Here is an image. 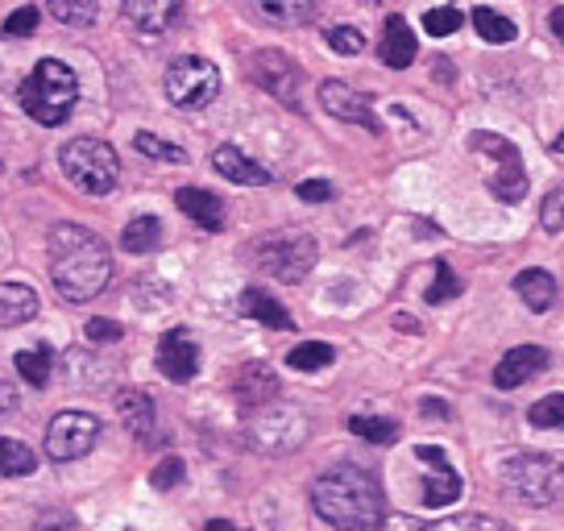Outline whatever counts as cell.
I'll return each instance as SVG.
<instances>
[{
	"mask_svg": "<svg viewBox=\"0 0 564 531\" xmlns=\"http://www.w3.org/2000/svg\"><path fill=\"white\" fill-rule=\"evenodd\" d=\"M241 316L258 319V324H265V328H279V333H291L295 328V319L286 316V307H282L274 295H265V291H258V286H249V291H241Z\"/></svg>",
	"mask_w": 564,
	"mask_h": 531,
	"instance_id": "21",
	"label": "cell"
},
{
	"mask_svg": "<svg viewBox=\"0 0 564 531\" xmlns=\"http://www.w3.org/2000/svg\"><path fill=\"white\" fill-rule=\"evenodd\" d=\"M175 204H178V213L192 216L199 229L220 232V225H225V204H220V195L204 192V187H178Z\"/></svg>",
	"mask_w": 564,
	"mask_h": 531,
	"instance_id": "20",
	"label": "cell"
},
{
	"mask_svg": "<svg viewBox=\"0 0 564 531\" xmlns=\"http://www.w3.org/2000/svg\"><path fill=\"white\" fill-rule=\"evenodd\" d=\"M547 370V354L540 349V345H519V349H511V354L498 361V370H494V387L498 390H514L523 387V382H531L535 373Z\"/></svg>",
	"mask_w": 564,
	"mask_h": 531,
	"instance_id": "16",
	"label": "cell"
},
{
	"mask_svg": "<svg viewBox=\"0 0 564 531\" xmlns=\"http://www.w3.org/2000/svg\"><path fill=\"white\" fill-rule=\"evenodd\" d=\"M423 411H427V415H448V408H444V403H432V399L423 403Z\"/></svg>",
	"mask_w": 564,
	"mask_h": 531,
	"instance_id": "45",
	"label": "cell"
},
{
	"mask_svg": "<svg viewBox=\"0 0 564 531\" xmlns=\"http://www.w3.org/2000/svg\"><path fill=\"white\" fill-rule=\"evenodd\" d=\"M295 195L307 199V204H328V199H333V183H324V178H303L300 187H295Z\"/></svg>",
	"mask_w": 564,
	"mask_h": 531,
	"instance_id": "42",
	"label": "cell"
},
{
	"mask_svg": "<svg viewBox=\"0 0 564 531\" xmlns=\"http://www.w3.org/2000/svg\"><path fill=\"white\" fill-rule=\"evenodd\" d=\"M37 316V291L25 283H0V324H25Z\"/></svg>",
	"mask_w": 564,
	"mask_h": 531,
	"instance_id": "23",
	"label": "cell"
},
{
	"mask_svg": "<svg viewBox=\"0 0 564 531\" xmlns=\"http://www.w3.org/2000/svg\"><path fill=\"white\" fill-rule=\"evenodd\" d=\"M154 361H159L166 382H192L195 370H199V345L187 328H171V333H162Z\"/></svg>",
	"mask_w": 564,
	"mask_h": 531,
	"instance_id": "14",
	"label": "cell"
},
{
	"mask_svg": "<svg viewBox=\"0 0 564 531\" xmlns=\"http://www.w3.org/2000/svg\"><path fill=\"white\" fill-rule=\"evenodd\" d=\"M37 30V9L34 4H25V9H18V13H9V21H4V34L9 37H30Z\"/></svg>",
	"mask_w": 564,
	"mask_h": 531,
	"instance_id": "40",
	"label": "cell"
},
{
	"mask_svg": "<svg viewBox=\"0 0 564 531\" xmlns=\"http://www.w3.org/2000/svg\"><path fill=\"white\" fill-rule=\"evenodd\" d=\"M253 9L270 25H307L316 18L319 0H253Z\"/></svg>",
	"mask_w": 564,
	"mask_h": 531,
	"instance_id": "24",
	"label": "cell"
},
{
	"mask_svg": "<svg viewBox=\"0 0 564 531\" xmlns=\"http://www.w3.org/2000/svg\"><path fill=\"white\" fill-rule=\"evenodd\" d=\"M117 415L138 441H150V432H154V399L145 390H121L117 394Z\"/></svg>",
	"mask_w": 564,
	"mask_h": 531,
	"instance_id": "22",
	"label": "cell"
},
{
	"mask_svg": "<svg viewBox=\"0 0 564 531\" xmlns=\"http://www.w3.org/2000/svg\"><path fill=\"white\" fill-rule=\"evenodd\" d=\"M121 9L124 21L141 37H162L166 30H175V21L183 18V0H124Z\"/></svg>",
	"mask_w": 564,
	"mask_h": 531,
	"instance_id": "15",
	"label": "cell"
},
{
	"mask_svg": "<svg viewBox=\"0 0 564 531\" xmlns=\"http://www.w3.org/2000/svg\"><path fill=\"white\" fill-rule=\"evenodd\" d=\"M183 478H187V465H183L178 457H166L162 465H154V474H150L154 490H175Z\"/></svg>",
	"mask_w": 564,
	"mask_h": 531,
	"instance_id": "39",
	"label": "cell"
},
{
	"mask_svg": "<svg viewBox=\"0 0 564 531\" xmlns=\"http://www.w3.org/2000/svg\"><path fill=\"white\" fill-rule=\"evenodd\" d=\"M34 465H37V457L30 444L0 436V478H30Z\"/></svg>",
	"mask_w": 564,
	"mask_h": 531,
	"instance_id": "26",
	"label": "cell"
},
{
	"mask_svg": "<svg viewBox=\"0 0 564 531\" xmlns=\"http://www.w3.org/2000/svg\"><path fill=\"white\" fill-rule=\"evenodd\" d=\"M540 225H544V232L564 229V183L556 192H547V199L540 204Z\"/></svg>",
	"mask_w": 564,
	"mask_h": 531,
	"instance_id": "38",
	"label": "cell"
},
{
	"mask_svg": "<svg viewBox=\"0 0 564 531\" xmlns=\"http://www.w3.org/2000/svg\"><path fill=\"white\" fill-rule=\"evenodd\" d=\"M96 441H100V420L91 411H58L46 424V457L51 460L88 457Z\"/></svg>",
	"mask_w": 564,
	"mask_h": 531,
	"instance_id": "10",
	"label": "cell"
},
{
	"mask_svg": "<svg viewBox=\"0 0 564 531\" xmlns=\"http://www.w3.org/2000/svg\"><path fill=\"white\" fill-rule=\"evenodd\" d=\"M531 427H561L564 424V394H547L528 411Z\"/></svg>",
	"mask_w": 564,
	"mask_h": 531,
	"instance_id": "35",
	"label": "cell"
},
{
	"mask_svg": "<svg viewBox=\"0 0 564 531\" xmlns=\"http://www.w3.org/2000/svg\"><path fill=\"white\" fill-rule=\"evenodd\" d=\"M13 366H18L21 382H30L34 390H42L51 382V349H21L13 357Z\"/></svg>",
	"mask_w": 564,
	"mask_h": 531,
	"instance_id": "31",
	"label": "cell"
},
{
	"mask_svg": "<svg viewBox=\"0 0 564 531\" xmlns=\"http://www.w3.org/2000/svg\"><path fill=\"white\" fill-rule=\"evenodd\" d=\"M21 408V394L18 387H9V382H0V420H9L13 411Z\"/></svg>",
	"mask_w": 564,
	"mask_h": 531,
	"instance_id": "43",
	"label": "cell"
},
{
	"mask_svg": "<svg viewBox=\"0 0 564 531\" xmlns=\"http://www.w3.org/2000/svg\"><path fill=\"white\" fill-rule=\"evenodd\" d=\"M18 100L37 124L54 129V124H63L75 112L79 79H75V72H70L63 58H42L34 72L21 79Z\"/></svg>",
	"mask_w": 564,
	"mask_h": 531,
	"instance_id": "3",
	"label": "cell"
},
{
	"mask_svg": "<svg viewBox=\"0 0 564 531\" xmlns=\"http://www.w3.org/2000/svg\"><path fill=\"white\" fill-rule=\"evenodd\" d=\"M502 478L514 495L531 502V507H547L564 495V457H552V453H540V457H514L507 460Z\"/></svg>",
	"mask_w": 564,
	"mask_h": 531,
	"instance_id": "6",
	"label": "cell"
},
{
	"mask_svg": "<svg viewBox=\"0 0 564 531\" xmlns=\"http://www.w3.org/2000/svg\"><path fill=\"white\" fill-rule=\"evenodd\" d=\"M460 21H465V13L453 9V4H444V9H427V13H423V30L432 37H448L460 30Z\"/></svg>",
	"mask_w": 564,
	"mask_h": 531,
	"instance_id": "34",
	"label": "cell"
},
{
	"mask_svg": "<svg viewBox=\"0 0 564 531\" xmlns=\"http://www.w3.org/2000/svg\"><path fill=\"white\" fill-rule=\"evenodd\" d=\"M162 237V225L154 216H138V220H129L121 232V249L124 253H150V249L159 246Z\"/></svg>",
	"mask_w": 564,
	"mask_h": 531,
	"instance_id": "28",
	"label": "cell"
},
{
	"mask_svg": "<svg viewBox=\"0 0 564 531\" xmlns=\"http://www.w3.org/2000/svg\"><path fill=\"white\" fill-rule=\"evenodd\" d=\"M514 295L528 303L531 312H547L552 300H556V279H552L547 270H523V274L514 279Z\"/></svg>",
	"mask_w": 564,
	"mask_h": 531,
	"instance_id": "25",
	"label": "cell"
},
{
	"mask_svg": "<svg viewBox=\"0 0 564 531\" xmlns=\"http://www.w3.org/2000/svg\"><path fill=\"white\" fill-rule=\"evenodd\" d=\"M415 460H423L420 469V502L423 507H453L460 498V478L457 469L448 465L441 448H432V444H420L415 448Z\"/></svg>",
	"mask_w": 564,
	"mask_h": 531,
	"instance_id": "12",
	"label": "cell"
},
{
	"mask_svg": "<svg viewBox=\"0 0 564 531\" xmlns=\"http://www.w3.org/2000/svg\"><path fill=\"white\" fill-rule=\"evenodd\" d=\"M547 25H552V34L564 42V9H552V18H547Z\"/></svg>",
	"mask_w": 564,
	"mask_h": 531,
	"instance_id": "44",
	"label": "cell"
},
{
	"mask_svg": "<svg viewBox=\"0 0 564 531\" xmlns=\"http://www.w3.org/2000/svg\"><path fill=\"white\" fill-rule=\"evenodd\" d=\"M349 432H357L361 441H370V444H394L399 441V424H394V420H378V415H352Z\"/></svg>",
	"mask_w": 564,
	"mask_h": 531,
	"instance_id": "32",
	"label": "cell"
},
{
	"mask_svg": "<svg viewBox=\"0 0 564 531\" xmlns=\"http://www.w3.org/2000/svg\"><path fill=\"white\" fill-rule=\"evenodd\" d=\"M307 441V415L286 403H262L253 408V420H249V444L262 448V453H291Z\"/></svg>",
	"mask_w": 564,
	"mask_h": 531,
	"instance_id": "8",
	"label": "cell"
},
{
	"mask_svg": "<svg viewBox=\"0 0 564 531\" xmlns=\"http://www.w3.org/2000/svg\"><path fill=\"white\" fill-rule=\"evenodd\" d=\"M460 295V279L453 274L448 262H436V283L427 286V303H448Z\"/></svg>",
	"mask_w": 564,
	"mask_h": 531,
	"instance_id": "36",
	"label": "cell"
},
{
	"mask_svg": "<svg viewBox=\"0 0 564 531\" xmlns=\"http://www.w3.org/2000/svg\"><path fill=\"white\" fill-rule=\"evenodd\" d=\"M249 79L258 84L262 91H270L274 100L282 105H300V84H303V72L300 63L291 58V54L282 51H258L249 58Z\"/></svg>",
	"mask_w": 564,
	"mask_h": 531,
	"instance_id": "11",
	"label": "cell"
},
{
	"mask_svg": "<svg viewBox=\"0 0 564 531\" xmlns=\"http://www.w3.org/2000/svg\"><path fill=\"white\" fill-rule=\"evenodd\" d=\"M319 105H324V112L328 117H336V121L345 124H361V129H370V133H378L382 124H378V112H373V100L366 96V91L349 88V84H340V79H324L319 84Z\"/></svg>",
	"mask_w": 564,
	"mask_h": 531,
	"instance_id": "13",
	"label": "cell"
},
{
	"mask_svg": "<svg viewBox=\"0 0 564 531\" xmlns=\"http://www.w3.org/2000/svg\"><path fill=\"white\" fill-rule=\"evenodd\" d=\"M249 258H253V266H258L262 274L279 279V283H303V279L312 274V266H316L319 246L312 232L279 229V232L258 237V241L249 246Z\"/></svg>",
	"mask_w": 564,
	"mask_h": 531,
	"instance_id": "4",
	"label": "cell"
},
{
	"mask_svg": "<svg viewBox=\"0 0 564 531\" xmlns=\"http://www.w3.org/2000/svg\"><path fill=\"white\" fill-rule=\"evenodd\" d=\"M212 166L229 178V183H241V187H265L270 183V171H265L262 162L241 154L237 145H216L212 150Z\"/></svg>",
	"mask_w": 564,
	"mask_h": 531,
	"instance_id": "19",
	"label": "cell"
},
{
	"mask_svg": "<svg viewBox=\"0 0 564 531\" xmlns=\"http://www.w3.org/2000/svg\"><path fill=\"white\" fill-rule=\"evenodd\" d=\"M328 51L361 54V51H366V34H361L357 25H333V30H328Z\"/></svg>",
	"mask_w": 564,
	"mask_h": 531,
	"instance_id": "37",
	"label": "cell"
},
{
	"mask_svg": "<svg viewBox=\"0 0 564 531\" xmlns=\"http://www.w3.org/2000/svg\"><path fill=\"white\" fill-rule=\"evenodd\" d=\"M133 150L154 162H187V150H183V145L162 142L159 133H138V138H133Z\"/></svg>",
	"mask_w": 564,
	"mask_h": 531,
	"instance_id": "33",
	"label": "cell"
},
{
	"mask_svg": "<svg viewBox=\"0 0 564 531\" xmlns=\"http://www.w3.org/2000/svg\"><path fill=\"white\" fill-rule=\"evenodd\" d=\"M469 21H474V30L486 37L490 46H507V42H514V37H519L514 21L502 18V13H494V9H474V18H469Z\"/></svg>",
	"mask_w": 564,
	"mask_h": 531,
	"instance_id": "29",
	"label": "cell"
},
{
	"mask_svg": "<svg viewBox=\"0 0 564 531\" xmlns=\"http://www.w3.org/2000/svg\"><path fill=\"white\" fill-rule=\"evenodd\" d=\"M312 511L340 531L378 528L387 519V498L370 469L361 465H333L312 481Z\"/></svg>",
	"mask_w": 564,
	"mask_h": 531,
	"instance_id": "2",
	"label": "cell"
},
{
	"mask_svg": "<svg viewBox=\"0 0 564 531\" xmlns=\"http://www.w3.org/2000/svg\"><path fill=\"white\" fill-rule=\"evenodd\" d=\"M51 283L67 303H88L112 279L108 246L84 225H54L51 241Z\"/></svg>",
	"mask_w": 564,
	"mask_h": 531,
	"instance_id": "1",
	"label": "cell"
},
{
	"mask_svg": "<svg viewBox=\"0 0 564 531\" xmlns=\"http://www.w3.org/2000/svg\"><path fill=\"white\" fill-rule=\"evenodd\" d=\"M46 9H51L54 21L84 30V25H91L96 13H100V0H46Z\"/></svg>",
	"mask_w": 564,
	"mask_h": 531,
	"instance_id": "30",
	"label": "cell"
},
{
	"mask_svg": "<svg viewBox=\"0 0 564 531\" xmlns=\"http://www.w3.org/2000/svg\"><path fill=\"white\" fill-rule=\"evenodd\" d=\"M415 54H420V42H415V34H411L406 18L390 13L387 30H382V42H378V58L387 63L390 72H406V67L415 63Z\"/></svg>",
	"mask_w": 564,
	"mask_h": 531,
	"instance_id": "17",
	"label": "cell"
},
{
	"mask_svg": "<svg viewBox=\"0 0 564 531\" xmlns=\"http://www.w3.org/2000/svg\"><path fill=\"white\" fill-rule=\"evenodd\" d=\"M88 340H96V345H112V340H121L124 337V328L117 324V319H105V316H96V319H88Z\"/></svg>",
	"mask_w": 564,
	"mask_h": 531,
	"instance_id": "41",
	"label": "cell"
},
{
	"mask_svg": "<svg viewBox=\"0 0 564 531\" xmlns=\"http://www.w3.org/2000/svg\"><path fill=\"white\" fill-rule=\"evenodd\" d=\"M366 4H387V0H366Z\"/></svg>",
	"mask_w": 564,
	"mask_h": 531,
	"instance_id": "47",
	"label": "cell"
},
{
	"mask_svg": "<svg viewBox=\"0 0 564 531\" xmlns=\"http://www.w3.org/2000/svg\"><path fill=\"white\" fill-rule=\"evenodd\" d=\"M58 166H63L70 187H79V192L88 195H108L117 187V178H121L117 150L100 142V138H75V142H67L63 154H58Z\"/></svg>",
	"mask_w": 564,
	"mask_h": 531,
	"instance_id": "5",
	"label": "cell"
},
{
	"mask_svg": "<svg viewBox=\"0 0 564 531\" xmlns=\"http://www.w3.org/2000/svg\"><path fill=\"white\" fill-rule=\"evenodd\" d=\"M232 394H237L241 408H262L270 399H279V373L270 370V366H262V361H249V366H241V373H237Z\"/></svg>",
	"mask_w": 564,
	"mask_h": 531,
	"instance_id": "18",
	"label": "cell"
},
{
	"mask_svg": "<svg viewBox=\"0 0 564 531\" xmlns=\"http://www.w3.org/2000/svg\"><path fill=\"white\" fill-rule=\"evenodd\" d=\"M477 154H490L498 162V171L486 178V187H490L502 204H519L523 195H528V171H523V159H519V150L514 142H507L502 133H490V129H481L474 133V142H469Z\"/></svg>",
	"mask_w": 564,
	"mask_h": 531,
	"instance_id": "9",
	"label": "cell"
},
{
	"mask_svg": "<svg viewBox=\"0 0 564 531\" xmlns=\"http://www.w3.org/2000/svg\"><path fill=\"white\" fill-rule=\"evenodd\" d=\"M220 96V72L216 63L199 58V54H183L166 67V100L175 108H208Z\"/></svg>",
	"mask_w": 564,
	"mask_h": 531,
	"instance_id": "7",
	"label": "cell"
},
{
	"mask_svg": "<svg viewBox=\"0 0 564 531\" xmlns=\"http://www.w3.org/2000/svg\"><path fill=\"white\" fill-rule=\"evenodd\" d=\"M556 150H561V154H564V133H561V138H556Z\"/></svg>",
	"mask_w": 564,
	"mask_h": 531,
	"instance_id": "46",
	"label": "cell"
},
{
	"mask_svg": "<svg viewBox=\"0 0 564 531\" xmlns=\"http://www.w3.org/2000/svg\"><path fill=\"white\" fill-rule=\"evenodd\" d=\"M333 361H336V349L324 345V340H303V345H295V349L286 354V366L300 373H316V370H324V366H333Z\"/></svg>",
	"mask_w": 564,
	"mask_h": 531,
	"instance_id": "27",
	"label": "cell"
}]
</instances>
